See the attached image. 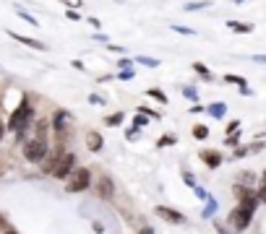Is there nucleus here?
Wrapping results in <instances>:
<instances>
[{"label": "nucleus", "instance_id": "2eb2a0df", "mask_svg": "<svg viewBox=\"0 0 266 234\" xmlns=\"http://www.w3.org/2000/svg\"><path fill=\"white\" fill-rule=\"evenodd\" d=\"M120 123H123V112L110 114V117H107V125H110V128H115V125H120Z\"/></svg>", "mask_w": 266, "mask_h": 234}, {"label": "nucleus", "instance_id": "c85d7f7f", "mask_svg": "<svg viewBox=\"0 0 266 234\" xmlns=\"http://www.w3.org/2000/svg\"><path fill=\"white\" fill-rule=\"evenodd\" d=\"M6 234H16V231H13V229H6Z\"/></svg>", "mask_w": 266, "mask_h": 234}, {"label": "nucleus", "instance_id": "4468645a", "mask_svg": "<svg viewBox=\"0 0 266 234\" xmlns=\"http://www.w3.org/2000/svg\"><path fill=\"white\" fill-rule=\"evenodd\" d=\"M225 81H230V83H237L243 94H246V91H248V89H246V81H243L240 76H225Z\"/></svg>", "mask_w": 266, "mask_h": 234}, {"label": "nucleus", "instance_id": "0eeeda50", "mask_svg": "<svg viewBox=\"0 0 266 234\" xmlns=\"http://www.w3.org/2000/svg\"><path fill=\"white\" fill-rule=\"evenodd\" d=\"M97 193H99L102 198H113V193H115L113 180H110V177H102V180H99V185H97Z\"/></svg>", "mask_w": 266, "mask_h": 234}, {"label": "nucleus", "instance_id": "39448f33", "mask_svg": "<svg viewBox=\"0 0 266 234\" xmlns=\"http://www.w3.org/2000/svg\"><path fill=\"white\" fill-rule=\"evenodd\" d=\"M73 164H76V156H73V154H63V156H58L55 167H52V174H55L58 180H65V177L73 172Z\"/></svg>", "mask_w": 266, "mask_h": 234}, {"label": "nucleus", "instance_id": "f03ea898", "mask_svg": "<svg viewBox=\"0 0 266 234\" xmlns=\"http://www.w3.org/2000/svg\"><path fill=\"white\" fill-rule=\"evenodd\" d=\"M47 154V138H44V123H39V135H34L32 140H26L24 146V159L26 161H42Z\"/></svg>", "mask_w": 266, "mask_h": 234}, {"label": "nucleus", "instance_id": "5701e85b", "mask_svg": "<svg viewBox=\"0 0 266 234\" xmlns=\"http://www.w3.org/2000/svg\"><path fill=\"white\" fill-rule=\"evenodd\" d=\"M130 78H133V70H130V68H125L123 73H120V81H130Z\"/></svg>", "mask_w": 266, "mask_h": 234}, {"label": "nucleus", "instance_id": "1a4fd4ad", "mask_svg": "<svg viewBox=\"0 0 266 234\" xmlns=\"http://www.w3.org/2000/svg\"><path fill=\"white\" fill-rule=\"evenodd\" d=\"M68 120H71V114H68V112H55V117H52L55 130H58V133H63V130H65V125H68Z\"/></svg>", "mask_w": 266, "mask_h": 234}, {"label": "nucleus", "instance_id": "ddd939ff", "mask_svg": "<svg viewBox=\"0 0 266 234\" xmlns=\"http://www.w3.org/2000/svg\"><path fill=\"white\" fill-rule=\"evenodd\" d=\"M235 195L243 200V198H253V193L248 190V187H243V185H235Z\"/></svg>", "mask_w": 266, "mask_h": 234}, {"label": "nucleus", "instance_id": "f3484780", "mask_svg": "<svg viewBox=\"0 0 266 234\" xmlns=\"http://www.w3.org/2000/svg\"><path fill=\"white\" fill-rule=\"evenodd\" d=\"M193 135H196V138H206V135H209V128H206V125H196V128H193Z\"/></svg>", "mask_w": 266, "mask_h": 234}, {"label": "nucleus", "instance_id": "393cba45", "mask_svg": "<svg viewBox=\"0 0 266 234\" xmlns=\"http://www.w3.org/2000/svg\"><path fill=\"white\" fill-rule=\"evenodd\" d=\"M175 32H180V34H193V29H188V26H172Z\"/></svg>", "mask_w": 266, "mask_h": 234}, {"label": "nucleus", "instance_id": "6ab92c4d", "mask_svg": "<svg viewBox=\"0 0 266 234\" xmlns=\"http://www.w3.org/2000/svg\"><path fill=\"white\" fill-rule=\"evenodd\" d=\"M209 112H211L214 117H222V114H225V107H222V104H214V107H211Z\"/></svg>", "mask_w": 266, "mask_h": 234}, {"label": "nucleus", "instance_id": "7ed1b4c3", "mask_svg": "<svg viewBox=\"0 0 266 234\" xmlns=\"http://www.w3.org/2000/svg\"><path fill=\"white\" fill-rule=\"evenodd\" d=\"M32 117H34V109H32V104L24 99V102L18 104V109H13L11 120H8V130H13V133L26 130V125L32 123Z\"/></svg>", "mask_w": 266, "mask_h": 234}, {"label": "nucleus", "instance_id": "dca6fc26", "mask_svg": "<svg viewBox=\"0 0 266 234\" xmlns=\"http://www.w3.org/2000/svg\"><path fill=\"white\" fill-rule=\"evenodd\" d=\"M149 97H154V99H159L162 104L167 102V97H165V91H159V89H149Z\"/></svg>", "mask_w": 266, "mask_h": 234}, {"label": "nucleus", "instance_id": "423d86ee", "mask_svg": "<svg viewBox=\"0 0 266 234\" xmlns=\"http://www.w3.org/2000/svg\"><path fill=\"white\" fill-rule=\"evenodd\" d=\"M157 216H162L170 224H185L183 214H177V211H172V208H165V206H157Z\"/></svg>", "mask_w": 266, "mask_h": 234}, {"label": "nucleus", "instance_id": "a211bd4d", "mask_svg": "<svg viewBox=\"0 0 266 234\" xmlns=\"http://www.w3.org/2000/svg\"><path fill=\"white\" fill-rule=\"evenodd\" d=\"M193 70H196V73H201L204 78H209V68H206V65H201V63H196V65H193Z\"/></svg>", "mask_w": 266, "mask_h": 234}, {"label": "nucleus", "instance_id": "9b49d317", "mask_svg": "<svg viewBox=\"0 0 266 234\" xmlns=\"http://www.w3.org/2000/svg\"><path fill=\"white\" fill-rule=\"evenodd\" d=\"M86 149L89 151H99L102 149V135L99 133H89L86 135Z\"/></svg>", "mask_w": 266, "mask_h": 234}, {"label": "nucleus", "instance_id": "aec40b11", "mask_svg": "<svg viewBox=\"0 0 266 234\" xmlns=\"http://www.w3.org/2000/svg\"><path fill=\"white\" fill-rule=\"evenodd\" d=\"M175 143V135H165V138H159V146H172Z\"/></svg>", "mask_w": 266, "mask_h": 234}, {"label": "nucleus", "instance_id": "c756f323", "mask_svg": "<svg viewBox=\"0 0 266 234\" xmlns=\"http://www.w3.org/2000/svg\"><path fill=\"white\" fill-rule=\"evenodd\" d=\"M0 135H3V125H0Z\"/></svg>", "mask_w": 266, "mask_h": 234}, {"label": "nucleus", "instance_id": "412c9836", "mask_svg": "<svg viewBox=\"0 0 266 234\" xmlns=\"http://www.w3.org/2000/svg\"><path fill=\"white\" fill-rule=\"evenodd\" d=\"M139 63H144V65H149V68H157V65H159L157 60H151V57H139Z\"/></svg>", "mask_w": 266, "mask_h": 234}, {"label": "nucleus", "instance_id": "9d476101", "mask_svg": "<svg viewBox=\"0 0 266 234\" xmlns=\"http://www.w3.org/2000/svg\"><path fill=\"white\" fill-rule=\"evenodd\" d=\"M8 37H13L16 42H21V44H26V47H34V50H44V44H42V42H37V39H29V37H21V34H16V32H8Z\"/></svg>", "mask_w": 266, "mask_h": 234}, {"label": "nucleus", "instance_id": "bb28decb", "mask_svg": "<svg viewBox=\"0 0 266 234\" xmlns=\"http://www.w3.org/2000/svg\"><path fill=\"white\" fill-rule=\"evenodd\" d=\"M141 125H146V120H144V114L139 112V117H136V128H141Z\"/></svg>", "mask_w": 266, "mask_h": 234}, {"label": "nucleus", "instance_id": "f257e3e1", "mask_svg": "<svg viewBox=\"0 0 266 234\" xmlns=\"http://www.w3.org/2000/svg\"><path fill=\"white\" fill-rule=\"evenodd\" d=\"M256 208H258V198H243L240 206L230 214L232 229H235V231H246L248 224H251V219H253V211H256Z\"/></svg>", "mask_w": 266, "mask_h": 234}, {"label": "nucleus", "instance_id": "20e7f679", "mask_svg": "<svg viewBox=\"0 0 266 234\" xmlns=\"http://www.w3.org/2000/svg\"><path fill=\"white\" fill-rule=\"evenodd\" d=\"M89 182H92V174H89V169H73L71 172V182L65 185V190L68 193H81V190H86L89 187Z\"/></svg>", "mask_w": 266, "mask_h": 234}, {"label": "nucleus", "instance_id": "6e6552de", "mask_svg": "<svg viewBox=\"0 0 266 234\" xmlns=\"http://www.w3.org/2000/svg\"><path fill=\"white\" fill-rule=\"evenodd\" d=\"M201 159L206 161V167H211V169H217L219 164L225 161V159H222V154H219V151H201Z\"/></svg>", "mask_w": 266, "mask_h": 234}, {"label": "nucleus", "instance_id": "4be33fe9", "mask_svg": "<svg viewBox=\"0 0 266 234\" xmlns=\"http://www.w3.org/2000/svg\"><path fill=\"white\" fill-rule=\"evenodd\" d=\"M206 6H209V0H204V3H191L188 11H198V8H206Z\"/></svg>", "mask_w": 266, "mask_h": 234}, {"label": "nucleus", "instance_id": "cd10ccee", "mask_svg": "<svg viewBox=\"0 0 266 234\" xmlns=\"http://www.w3.org/2000/svg\"><path fill=\"white\" fill-rule=\"evenodd\" d=\"M139 234H154V231H151V229H141Z\"/></svg>", "mask_w": 266, "mask_h": 234}, {"label": "nucleus", "instance_id": "a878e982", "mask_svg": "<svg viewBox=\"0 0 266 234\" xmlns=\"http://www.w3.org/2000/svg\"><path fill=\"white\" fill-rule=\"evenodd\" d=\"M68 18H71V21H78V18H81V16H78V13H76V8H71V11H68Z\"/></svg>", "mask_w": 266, "mask_h": 234}, {"label": "nucleus", "instance_id": "f8f14e48", "mask_svg": "<svg viewBox=\"0 0 266 234\" xmlns=\"http://www.w3.org/2000/svg\"><path fill=\"white\" fill-rule=\"evenodd\" d=\"M230 29H235V32H240V34L253 32V26H251V23H235V21H230Z\"/></svg>", "mask_w": 266, "mask_h": 234}, {"label": "nucleus", "instance_id": "b1692460", "mask_svg": "<svg viewBox=\"0 0 266 234\" xmlns=\"http://www.w3.org/2000/svg\"><path fill=\"white\" fill-rule=\"evenodd\" d=\"M63 3L68 8H81V0H63Z\"/></svg>", "mask_w": 266, "mask_h": 234}]
</instances>
